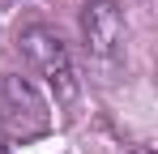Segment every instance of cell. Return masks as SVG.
Masks as SVG:
<instances>
[{"mask_svg":"<svg viewBox=\"0 0 158 154\" xmlns=\"http://www.w3.org/2000/svg\"><path fill=\"white\" fill-rule=\"evenodd\" d=\"M17 51H22V60L30 64V73L43 77V86L56 94V103L73 107L81 99V81H77V69H73V56H69L64 39L56 34L52 26L26 22L17 30Z\"/></svg>","mask_w":158,"mask_h":154,"instance_id":"6da1fadb","label":"cell"},{"mask_svg":"<svg viewBox=\"0 0 158 154\" xmlns=\"http://www.w3.org/2000/svg\"><path fill=\"white\" fill-rule=\"evenodd\" d=\"M81 43L90 64H98L103 73H115L124 64L128 51V26L115 0H85L81 4Z\"/></svg>","mask_w":158,"mask_h":154,"instance_id":"7a4b0ae2","label":"cell"},{"mask_svg":"<svg viewBox=\"0 0 158 154\" xmlns=\"http://www.w3.org/2000/svg\"><path fill=\"white\" fill-rule=\"evenodd\" d=\"M128 154H154V150H150V146H137V150H128Z\"/></svg>","mask_w":158,"mask_h":154,"instance_id":"277c9868","label":"cell"},{"mask_svg":"<svg viewBox=\"0 0 158 154\" xmlns=\"http://www.w3.org/2000/svg\"><path fill=\"white\" fill-rule=\"evenodd\" d=\"M0 124L9 128L13 137H43L52 128V111L47 99L39 94V86L22 73H0Z\"/></svg>","mask_w":158,"mask_h":154,"instance_id":"3957f363","label":"cell"}]
</instances>
